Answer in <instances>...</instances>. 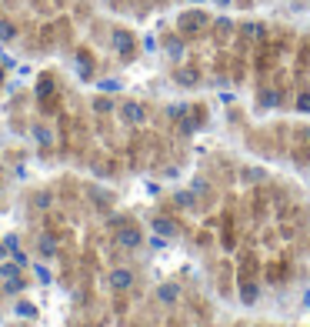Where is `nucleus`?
<instances>
[{
  "mask_svg": "<svg viewBox=\"0 0 310 327\" xmlns=\"http://www.w3.org/2000/svg\"><path fill=\"white\" fill-rule=\"evenodd\" d=\"M50 90H54V80L44 77V80H40V87H37V97H50Z\"/></svg>",
  "mask_w": 310,
  "mask_h": 327,
  "instance_id": "11",
  "label": "nucleus"
},
{
  "mask_svg": "<svg viewBox=\"0 0 310 327\" xmlns=\"http://www.w3.org/2000/svg\"><path fill=\"white\" fill-rule=\"evenodd\" d=\"M240 34H244L247 40H260V37H264V27H260V23H244V27H240Z\"/></svg>",
  "mask_w": 310,
  "mask_h": 327,
  "instance_id": "6",
  "label": "nucleus"
},
{
  "mask_svg": "<svg viewBox=\"0 0 310 327\" xmlns=\"http://www.w3.org/2000/svg\"><path fill=\"white\" fill-rule=\"evenodd\" d=\"M17 314H20V317H34L37 307H34V304H27V301H20V304H17Z\"/></svg>",
  "mask_w": 310,
  "mask_h": 327,
  "instance_id": "13",
  "label": "nucleus"
},
{
  "mask_svg": "<svg viewBox=\"0 0 310 327\" xmlns=\"http://www.w3.org/2000/svg\"><path fill=\"white\" fill-rule=\"evenodd\" d=\"M14 23H7V20H0V40H14Z\"/></svg>",
  "mask_w": 310,
  "mask_h": 327,
  "instance_id": "10",
  "label": "nucleus"
},
{
  "mask_svg": "<svg viewBox=\"0 0 310 327\" xmlns=\"http://www.w3.org/2000/svg\"><path fill=\"white\" fill-rule=\"evenodd\" d=\"M93 107H97L100 114H110V110H113V100H104V97H100V100H97Z\"/></svg>",
  "mask_w": 310,
  "mask_h": 327,
  "instance_id": "18",
  "label": "nucleus"
},
{
  "mask_svg": "<svg viewBox=\"0 0 310 327\" xmlns=\"http://www.w3.org/2000/svg\"><path fill=\"white\" fill-rule=\"evenodd\" d=\"M260 104H264V107H274V104H280V94H277V90H264V94H260Z\"/></svg>",
  "mask_w": 310,
  "mask_h": 327,
  "instance_id": "9",
  "label": "nucleus"
},
{
  "mask_svg": "<svg viewBox=\"0 0 310 327\" xmlns=\"http://www.w3.org/2000/svg\"><path fill=\"white\" fill-rule=\"evenodd\" d=\"M177 84H183V87L197 84V77H194V70H180V74H177Z\"/></svg>",
  "mask_w": 310,
  "mask_h": 327,
  "instance_id": "12",
  "label": "nucleus"
},
{
  "mask_svg": "<svg viewBox=\"0 0 310 327\" xmlns=\"http://www.w3.org/2000/svg\"><path fill=\"white\" fill-rule=\"evenodd\" d=\"M214 3H220V7H227V3H230V0H214Z\"/></svg>",
  "mask_w": 310,
  "mask_h": 327,
  "instance_id": "22",
  "label": "nucleus"
},
{
  "mask_svg": "<svg viewBox=\"0 0 310 327\" xmlns=\"http://www.w3.org/2000/svg\"><path fill=\"white\" fill-rule=\"evenodd\" d=\"M304 304H307V307H310V290H307V297H304Z\"/></svg>",
  "mask_w": 310,
  "mask_h": 327,
  "instance_id": "23",
  "label": "nucleus"
},
{
  "mask_svg": "<svg viewBox=\"0 0 310 327\" xmlns=\"http://www.w3.org/2000/svg\"><path fill=\"white\" fill-rule=\"evenodd\" d=\"M160 301H167V304H170V301H177V287H164V290H160Z\"/></svg>",
  "mask_w": 310,
  "mask_h": 327,
  "instance_id": "19",
  "label": "nucleus"
},
{
  "mask_svg": "<svg viewBox=\"0 0 310 327\" xmlns=\"http://www.w3.org/2000/svg\"><path fill=\"white\" fill-rule=\"evenodd\" d=\"M177 204H183V207H194V194H177Z\"/></svg>",
  "mask_w": 310,
  "mask_h": 327,
  "instance_id": "21",
  "label": "nucleus"
},
{
  "mask_svg": "<svg viewBox=\"0 0 310 327\" xmlns=\"http://www.w3.org/2000/svg\"><path fill=\"white\" fill-rule=\"evenodd\" d=\"M110 44H113V50H120V54H130V50H133V34L117 27V30L110 34Z\"/></svg>",
  "mask_w": 310,
  "mask_h": 327,
  "instance_id": "2",
  "label": "nucleus"
},
{
  "mask_svg": "<svg viewBox=\"0 0 310 327\" xmlns=\"http://www.w3.org/2000/svg\"><path fill=\"white\" fill-rule=\"evenodd\" d=\"M230 30H234V23H230V20H217V34H220V37H227Z\"/></svg>",
  "mask_w": 310,
  "mask_h": 327,
  "instance_id": "17",
  "label": "nucleus"
},
{
  "mask_svg": "<svg viewBox=\"0 0 310 327\" xmlns=\"http://www.w3.org/2000/svg\"><path fill=\"white\" fill-rule=\"evenodd\" d=\"M117 240H120L124 247H137V244H140V234H137V227H124V231L117 234Z\"/></svg>",
  "mask_w": 310,
  "mask_h": 327,
  "instance_id": "5",
  "label": "nucleus"
},
{
  "mask_svg": "<svg viewBox=\"0 0 310 327\" xmlns=\"http://www.w3.org/2000/svg\"><path fill=\"white\" fill-rule=\"evenodd\" d=\"M120 117H124L127 124H144V120H147V110L137 104V100H127V104L120 107Z\"/></svg>",
  "mask_w": 310,
  "mask_h": 327,
  "instance_id": "1",
  "label": "nucleus"
},
{
  "mask_svg": "<svg viewBox=\"0 0 310 327\" xmlns=\"http://www.w3.org/2000/svg\"><path fill=\"white\" fill-rule=\"evenodd\" d=\"M203 23H207V17H203L200 10H190V14H183V17H180V30H183V34H197Z\"/></svg>",
  "mask_w": 310,
  "mask_h": 327,
  "instance_id": "3",
  "label": "nucleus"
},
{
  "mask_svg": "<svg viewBox=\"0 0 310 327\" xmlns=\"http://www.w3.org/2000/svg\"><path fill=\"white\" fill-rule=\"evenodd\" d=\"M194 3H203V0H194Z\"/></svg>",
  "mask_w": 310,
  "mask_h": 327,
  "instance_id": "24",
  "label": "nucleus"
},
{
  "mask_svg": "<svg viewBox=\"0 0 310 327\" xmlns=\"http://www.w3.org/2000/svg\"><path fill=\"white\" fill-rule=\"evenodd\" d=\"M34 137H37V140H40V144H50V140H54L47 127H34Z\"/></svg>",
  "mask_w": 310,
  "mask_h": 327,
  "instance_id": "15",
  "label": "nucleus"
},
{
  "mask_svg": "<svg viewBox=\"0 0 310 327\" xmlns=\"http://www.w3.org/2000/svg\"><path fill=\"white\" fill-rule=\"evenodd\" d=\"M154 231H157V234H174L177 227H174V220H167V217H157V220H154Z\"/></svg>",
  "mask_w": 310,
  "mask_h": 327,
  "instance_id": "7",
  "label": "nucleus"
},
{
  "mask_svg": "<svg viewBox=\"0 0 310 327\" xmlns=\"http://www.w3.org/2000/svg\"><path fill=\"white\" fill-rule=\"evenodd\" d=\"M107 284H110L113 290H127L130 284H133V274H130V270H110Z\"/></svg>",
  "mask_w": 310,
  "mask_h": 327,
  "instance_id": "4",
  "label": "nucleus"
},
{
  "mask_svg": "<svg viewBox=\"0 0 310 327\" xmlns=\"http://www.w3.org/2000/svg\"><path fill=\"white\" fill-rule=\"evenodd\" d=\"M297 110H300V114H310V94L297 97Z\"/></svg>",
  "mask_w": 310,
  "mask_h": 327,
  "instance_id": "16",
  "label": "nucleus"
},
{
  "mask_svg": "<svg viewBox=\"0 0 310 327\" xmlns=\"http://www.w3.org/2000/svg\"><path fill=\"white\" fill-rule=\"evenodd\" d=\"M97 87H100V90H120V80H100Z\"/></svg>",
  "mask_w": 310,
  "mask_h": 327,
  "instance_id": "20",
  "label": "nucleus"
},
{
  "mask_svg": "<svg viewBox=\"0 0 310 327\" xmlns=\"http://www.w3.org/2000/svg\"><path fill=\"white\" fill-rule=\"evenodd\" d=\"M167 114H170V117H177V120H180V117L187 114V104H170V107H167Z\"/></svg>",
  "mask_w": 310,
  "mask_h": 327,
  "instance_id": "14",
  "label": "nucleus"
},
{
  "mask_svg": "<svg viewBox=\"0 0 310 327\" xmlns=\"http://www.w3.org/2000/svg\"><path fill=\"white\" fill-rule=\"evenodd\" d=\"M167 54L174 60H180L183 57V40H170V44H167Z\"/></svg>",
  "mask_w": 310,
  "mask_h": 327,
  "instance_id": "8",
  "label": "nucleus"
}]
</instances>
